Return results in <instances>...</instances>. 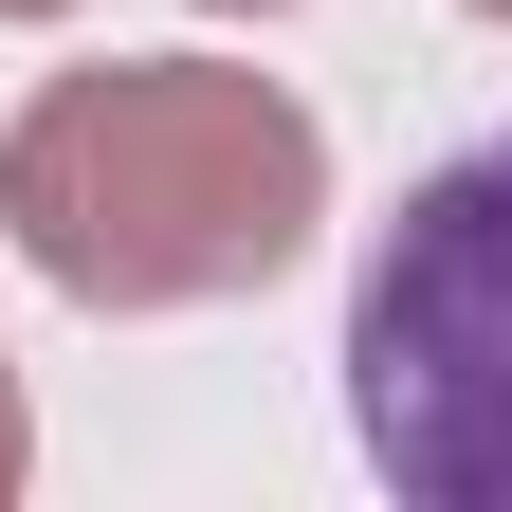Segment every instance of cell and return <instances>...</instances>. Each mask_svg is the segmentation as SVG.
Wrapping results in <instances>:
<instances>
[{
	"label": "cell",
	"mask_w": 512,
	"mask_h": 512,
	"mask_svg": "<svg viewBox=\"0 0 512 512\" xmlns=\"http://www.w3.org/2000/svg\"><path fill=\"white\" fill-rule=\"evenodd\" d=\"M348 439L403 512H512V128L403 183L348 275Z\"/></svg>",
	"instance_id": "2"
},
{
	"label": "cell",
	"mask_w": 512,
	"mask_h": 512,
	"mask_svg": "<svg viewBox=\"0 0 512 512\" xmlns=\"http://www.w3.org/2000/svg\"><path fill=\"white\" fill-rule=\"evenodd\" d=\"M37 476V403H19V366H0V494Z\"/></svg>",
	"instance_id": "3"
},
{
	"label": "cell",
	"mask_w": 512,
	"mask_h": 512,
	"mask_svg": "<svg viewBox=\"0 0 512 512\" xmlns=\"http://www.w3.org/2000/svg\"><path fill=\"white\" fill-rule=\"evenodd\" d=\"M202 19H293V0H202Z\"/></svg>",
	"instance_id": "4"
},
{
	"label": "cell",
	"mask_w": 512,
	"mask_h": 512,
	"mask_svg": "<svg viewBox=\"0 0 512 512\" xmlns=\"http://www.w3.org/2000/svg\"><path fill=\"white\" fill-rule=\"evenodd\" d=\"M0 19H74V0H0Z\"/></svg>",
	"instance_id": "5"
},
{
	"label": "cell",
	"mask_w": 512,
	"mask_h": 512,
	"mask_svg": "<svg viewBox=\"0 0 512 512\" xmlns=\"http://www.w3.org/2000/svg\"><path fill=\"white\" fill-rule=\"evenodd\" d=\"M476 19H512V0H476Z\"/></svg>",
	"instance_id": "6"
},
{
	"label": "cell",
	"mask_w": 512,
	"mask_h": 512,
	"mask_svg": "<svg viewBox=\"0 0 512 512\" xmlns=\"http://www.w3.org/2000/svg\"><path fill=\"white\" fill-rule=\"evenodd\" d=\"M0 238L74 311H238L330 238V128L238 55H92L0 128Z\"/></svg>",
	"instance_id": "1"
}]
</instances>
